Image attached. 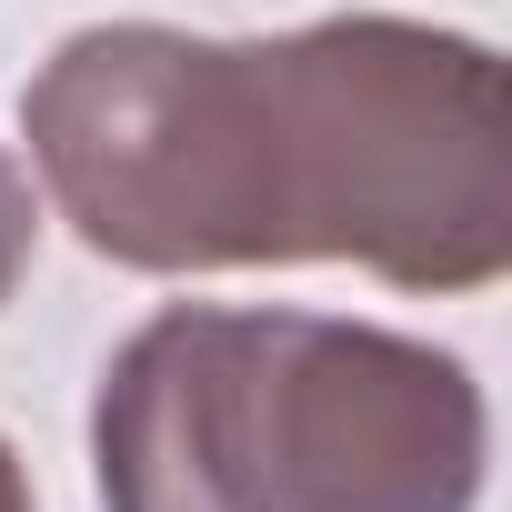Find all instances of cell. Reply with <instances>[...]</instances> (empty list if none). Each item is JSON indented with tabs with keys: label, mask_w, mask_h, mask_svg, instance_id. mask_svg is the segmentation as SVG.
<instances>
[{
	"label": "cell",
	"mask_w": 512,
	"mask_h": 512,
	"mask_svg": "<svg viewBox=\"0 0 512 512\" xmlns=\"http://www.w3.org/2000/svg\"><path fill=\"white\" fill-rule=\"evenodd\" d=\"M31 171L121 272L362 262L392 292H482L512 262V91L432 21L191 41L71 31L21 91Z\"/></svg>",
	"instance_id": "cell-1"
},
{
	"label": "cell",
	"mask_w": 512,
	"mask_h": 512,
	"mask_svg": "<svg viewBox=\"0 0 512 512\" xmlns=\"http://www.w3.org/2000/svg\"><path fill=\"white\" fill-rule=\"evenodd\" d=\"M0 512H31V482H21V452L0 442Z\"/></svg>",
	"instance_id": "cell-4"
},
{
	"label": "cell",
	"mask_w": 512,
	"mask_h": 512,
	"mask_svg": "<svg viewBox=\"0 0 512 512\" xmlns=\"http://www.w3.org/2000/svg\"><path fill=\"white\" fill-rule=\"evenodd\" d=\"M482 442L452 352L322 312L181 302L121 342L91 402L111 512H472Z\"/></svg>",
	"instance_id": "cell-2"
},
{
	"label": "cell",
	"mask_w": 512,
	"mask_h": 512,
	"mask_svg": "<svg viewBox=\"0 0 512 512\" xmlns=\"http://www.w3.org/2000/svg\"><path fill=\"white\" fill-rule=\"evenodd\" d=\"M31 231H41V211H31V181H21V161L0 151V302L21 292V272H31Z\"/></svg>",
	"instance_id": "cell-3"
}]
</instances>
